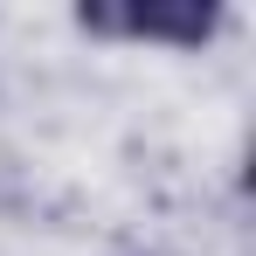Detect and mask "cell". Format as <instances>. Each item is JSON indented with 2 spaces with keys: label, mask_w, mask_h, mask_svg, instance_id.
<instances>
[{
  "label": "cell",
  "mask_w": 256,
  "mask_h": 256,
  "mask_svg": "<svg viewBox=\"0 0 256 256\" xmlns=\"http://www.w3.org/2000/svg\"><path fill=\"white\" fill-rule=\"evenodd\" d=\"M222 0H84L76 28L97 42H160V48H208L222 35Z\"/></svg>",
  "instance_id": "obj_1"
}]
</instances>
